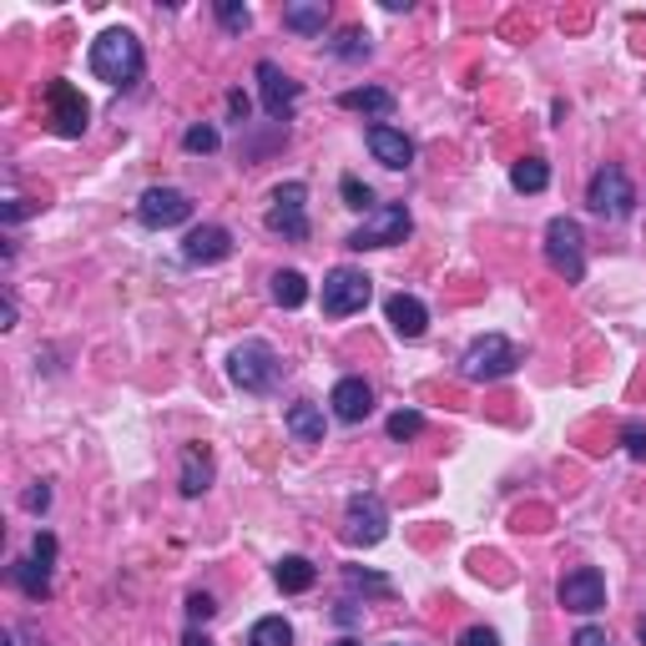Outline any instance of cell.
Here are the masks:
<instances>
[{"label":"cell","instance_id":"3957f363","mask_svg":"<svg viewBox=\"0 0 646 646\" xmlns=\"http://www.w3.org/2000/svg\"><path fill=\"white\" fill-rule=\"evenodd\" d=\"M515 364H520V349H515L505 334H480L470 349L460 353V379L465 384H500L511 379Z\"/></svg>","mask_w":646,"mask_h":646},{"label":"cell","instance_id":"e0dca14e","mask_svg":"<svg viewBox=\"0 0 646 646\" xmlns=\"http://www.w3.org/2000/svg\"><path fill=\"white\" fill-rule=\"evenodd\" d=\"M328 404H334V414L344 419V425H359V419H369V410H374V389H369V379L349 374V379L334 384Z\"/></svg>","mask_w":646,"mask_h":646},{"label":"cell","instance_id":"f546056e","mask_svg":"<svg viewBox=\"0 0 646 646\" xmlns=\"http://www.w3.org/2000/svg\"><path fill=\"white\" fill-rule=\"evenodd\" d=\"M384 429H389V440H414V435H425V414L419 410H395Z\"/></svg>","mask_w":646,"mask_h":646},{"label":"cell","instance_id":"7c38bea8","mask_svg":"<svg viewBox=\"0 0 646 646\" xmlns=\"http://www.w3.org/2000/svg\"><path fill=\"white\" fill-rule=\"evenodd\" d=\"M556 602L566 606V611H576V617H596L606 606V576L596 571V566H576V571L560 576Z\"/></svg>","mask_w":646,"mask_h":646},{"label":"cell","instance_id":"9a60e30c","mask_svg":"<svg viewBox=\"0 0 646 646\" xmlns=\"http://www.w3.org/2000/svg\"><path fill=\"white\" fill-rule=\"evenodd\" d=\"M182 258H188L192 268L222 263V258H233V233L218 228V222H203V228H192V233L182 237Z\"/></svg>","mask_w":646,"mask_h":646},{"label":"cell","instance_id":"484cf974","mask_svg":"<svg viewBox=\"0 0 646 646\" xmlns=\"http://www.w3.org/2000/svg\"><path fill=\"white\" fill-rule=\"evenodd\" d=\"M369 41H374L369 30L349 26V30H338L334 41H328V56H338V61H369V51H374Z\"/></svg>","mask_w":646,"mask_h":646},{"label":"cell","instance_id":"d590c367","mask_svg":"<svg viewBox=\"0 0 646 646\" xmlns=\"http://www.w3.org/2000/svg\"><path fill=\"white\" fill-rule=\"evenodd\" d=\"M21 505H26V511L30 515H46V511H51V484H30V490H26V495H21Z\"/></svg>","mask_w":646,"mask_h":646},{"label":"cell","instance_id":"8fae6325","mask_svg":"<svg viewBox=\"0 0 646 646\" xmlns=\"http://www.w3.org/2000/svg\"><path fill=\"white\" fill-rule=\"evenodd\" d=\"M192 218V197L182 188H147L137 197V222L152 228V233H167V228H182Z\"/></svg>","mask_w":646,"mask_h":646},{"label":"cell","instance_id":"e575fe53","mask_svg":"<svg viewBox=\"0 0 646 646\" xmlns=\"http://www.w3.org/2000/svg\"><path fill=\"white\" fill-rule=\"evenodd\" d=\"M30 560H41L46 571L56 566V535H51V530H36V541H30Z\"/></svg>","mask_w":646,"mask_h":646},{"label":"cell","instance_id":"5b68a950","mask_svg":"<svg viewBox=\"0 0 646 646\" xmlns=\"http://www.w3.org/2000/svg\"><path fill=\"white\" fill-rule=\"evenodd\" d=\"M414 233V218L404 203H379L374 212H369L359 228H353L349 237H344V248L353 253H374V248H395V243H404V237Z\"/></svg>","mask_w":646,"mask_h":646},{"label":"cell","instance_id":"f6af8a7d","mask_svg":"<svg viewBox=\"0 0 646 646\" xmlns=\"http://www.w3.org/2000/svg\"><path fill=\"white\" fill-rule=\"evenodd\" d=\"M636 636H642V646H646V617H642V626H636Z\"/></svg>","mask_w":646,"mask_h":646},{"label":"cell","instance_id":"ffe728a7","mask_svg":"<svg viewBox=\"0 0 646 646\" xmlns=\"http://www.w3.org/2000/svg\"><path fill=\"white\" fill-rule=\"evenodd\" d=\"M283 425H288V435H294L298 444H323V404L298 399V404H288Z\"/></svg>","mask_w":646,"mask_h":646},{"label":"cell","instance_id":"ba28073f","mask_svg":"<svg viewBox=\"0 0 646 646\" xmlns=\"http://www.w3.org/2000/svg\"><path fill=\"white\" fill-rule=\"evenodd\" d=\"M384 535H389V505H384L374 490L349 495V505H344V541L369 551V545H379Z\"/></svg>","mask_w":646,"mask_h":646},{"label":"cell","instance_id":"74e56055","mask_svg":"<svg viewBox=\"0 0 646 646\" xmlns=\"http://www.w3.org/2000/svg\"><path fill=\"white\" fill-rule=\"evenodd\" d=\"M571 646H611V636H606V626H581L571 636Z\"/></svg>","mask_w":646,"mask_h":646},{"label":"cell","instance_id":"5bb4252c","mask_svg":"<svg viewBox=\"0 0 646 646\" xmlns=\"http://www.w3.org/2000/svg\"><path fill=\"white\" fill-rule=\"evenodd\" d=\"M212 480H218L212 450L207 444H182V455H177V490H182V500H203Z\"/></svg>","mask_w":646,"mask_h":646},{"label":"cell","instance_id":"4dcf8cb0","mask_svg":"<svg viewBox=\"0 0 646 646\" xmlns=\"http://www.w3.org/2000/svg\"><path fill=\"white\" fill-rule=\"evenodd\" d=\"M218 26L233 30V36H243V30L253 26V11L243 5V0H218Z\"/></svg>","mask_w":646,"mask_h":646},{"label":"cell","instance_id":"d6986e66","mask_svg":"<svg viewBox=\"0 0 646 646\" xmlns=\"http://www.w3.org/2000/svg\"><path fill=\"white\" fill-rule=\"evenodd\" d=\"M338 106H344V112H364V117H374V121H389V112H395V91L389 87H349L344 96H338Z\"/></svg>","mask_w":646,"mask_h":646},{"label":"cell","instance_id":"7dc6e473","mask_svg":"<svg viewBox=\"0 0 646 646\" xmlns=\"http://www.w3.org/2000/svg\"><path fill=\"white\" fill-rule=\"evenodd\" d=\"M389 646H404V642H389Z\"/></svg>","mask_w":646,"mask_h":646},{"label":"cell","instance_id":"8992f818","mask_svg":"<svg viewBox=\"0 0 646 646\" xmlns=\"http://www.w3.org/2000/svg\"><path fill=\"white\" fill-rule=\"evenodd\" d=\"M545 263L556 268L566 283L586 279V233L576 218H551L545 222Z\"/></svg>","mask_w":646,"mask_h":646},{"label":"cell","instance_id":"bcb514c9","mask_svg":"<svg viewBox=\"0 0 646 646\" xmlns=\"http://www.w3.org/2000/svg\"><path fill=\"white\" fill-rule=\"evenodd\" d=\"M0 646H15V632H11V636H5V642H0Z\"/></svg>","mask_w":646,"mask_h":646},{"label":"cell","instance_id":"1f68e13d","mask_svg":"<svg viewBox=\"0 0 646 646\" xmlns=\"http://www.w3.org/2000/svg\"><path fill=\"white\" fill-rule=\"evenodd\" d=\"M344 581H349V591H374V596H389V576H379V571H359V566H349L344 571Z\"/></svg>","mask_w":646,"mask_h":646},{"label":"cell","instance_id":"8d00e7d4","mask_svg":"<svg viewBox=\"0 0 646 646\" xmlns=\"http://www.w3.org/2000/svg\"><path fill=\"white\" fill-rule=\"evenodd\" d=\"M359 617H364V606L349 602V596H344V602L334 606V621H338V626H359Z\"/></svg>","mask_w":646,"mask_h":646},{"label":"cell","instance_id":"277c9868","mask_svg":"<svg viewBox=\"0 0 646 646\" xmlns=\"http://www.w3.org/2000/svg\"><path fill=\"white\" fill-rule=\"evenodd\" d=\"M586 207L596 212V218L606 222H626L636 207V188L632 177H626V167H617V162H606V167H596L586 182Z\"/></svg>","mask_w":646,"mask_h":646},{"label":"cell","instance_id":"d6a6232c","mask_svg":"<svg viewBox=\"0 0 646 646\" xmlns=\"http://www.w3.org/2000/svg\"><path fill=\"white\" fill-rule=\"evenodd\" d=\"M212 617H218V602H212L207 591H192V596H188V621H192V626H207Z\"/></svg>","mask_w":646,"mask_h":646},{"label":"cell","instance_id":"9c48e42d","mask_svg":"<svg viewBox=\"0 0 646 646\" xmlns=\"http://www.w3.org/2000/svg\"><path fill=\"white\" fill-rule=\"evenodd\" d=\"M268 228L288 243H309V188L303 182H279L273 207H268Z\"/></svg>","mask_w":646,"mask_h":646},{"label":"cell","instance_id":"836d02e7","mask_svg":"<svg viewBox=\"0 0 646 646\" xmlns=\"http://www.w3.org/2000/svg\"><path fill=\"white\" fill-rule=\"evenodd\" d=\"M621 444H626V455L632 460H646V425L642 419H626V425H621Z\"/></svg>","mask_w":646,"mask_h":646},{"label":"cell","instance_id":"2e32d148","mask_svg":"<svg viewBox=\"0 0 646 646\" xmlns=\"http://www.w3.org/2000/svg\"><path fill=\"white\" fill-rule=\"evenodd\" d=\"M364 142H369V152H374V162L389 167V172H404L414 162V142L399 132V127H389V121H369Z\"/></svg>","mask_w":646,"mask_h":646},{"label":"cell","instance_id":"f35d334b","mask_svg":"<svg viewBox=\"0 0 646 646\" xmlns=\"http://www.w3.org/2000/svg\"><path fill=\"white\" fill-rule=\"evenodd\" d=\"M30 212H36V203H26V197H11V203L0 207V218L5 222H21V218H30Z\"/></svg>","mask_w":646,"mask_h":646},{"label":"cell","instance_id":"cb8c5ba5","mask_svg":"<svg viewBox=\"0 0 646 646\" xmlns=\"http://www.w3.org/2000/svg\"><path fill=\"white\" fill-rule=\"evenodd\" d=\"M268 283H273V303H279V309H303V303H309V279H303L298 268H279Z\"/></svg>","mask_w":646,"mask_h":646},{"label":"cell","instance_id":"7bdbcfd3","mask_svg":"<svg viewBox=\"0 0 646 646\" xmlns=\"http://www.w3.org/2000/svg\"><path fill=\"white\" fill-rule=\"evenodd\" d=\"M0 328H15V298H0Z\"/></svg>","mask_w":646,"mask_h":646},{"label":"cell","instance_id":"ee69618b","mask_svg":"<svg viewBox=\"0 0 646 646\" xmlns=\"http://www.w3.org/2000/svg\"><path fill=\"white\" fill-rule=\"evenodd\" d=\"M334 646H364V642H353V636H344V642H334Z\"/></svg>","mask_w":646,"mask_h":646},{"label":"cell","instance_id":"ac0fdd59","mask_svg":"<svg viewBox=\"0 0 646 646\" xmlns=\"http://www.w3.org/2000/svg\"><path fill=\"white\" fill-rule=\"evenodd\" d=\"M384 319H389V328H395L399 338H410V344L414 338H425V328H429V309L414 294H389Z\"/></svg>","mask_w":646,"mask_h":646},{"label":"cell","instance_id":"83f0119b","mask_svg":"<svg viewBox=\"0 0 646 646\" xmlns=\"http://www.w3.org/2000/svg\"><path fill=\"white\" fill-rule=\"evenodd\" d=\"M338 192H344V207H353V212H364V218L374 212V207H379V203H374V188H369V182H359L353 172L338 177Z\"/></svg>","mask_w":646,"mask_h":646},{"label":"cell","instance_id":"30bf717a","mask_svg":"<svg viewBox=\"0 0 646 646\" xmlns=\"http://www.w3.org/2000/svg\"><path fill=\"white\" fill-rule=\"evenodd\" d=\"M46 112H51V127H56V137H66V142H76V137L91 127V106L87 96L66 81V76H56L51 87H46Z\"/></svg>","mask_w":646,"mask_h":646},{"label":"cell","instance_id":"4fadbf2b","mask_svg":"<svg viewBox=\"0 0 646 646\" xmlns=\"http://www.w3.org/2000/svg\"><path fill=\"white\" fill-rule=\"evenodd\" d=\"M258 96H263V112L273 121H288L294 117L298 96H303V87H298L294 76L283 72L279 61H258Z\"/></svg>","mask_w":646,"mask_h":646},{"label":"cell","instance_id":"603a6c76","mask_svg":"<svg viewBox=\"0 0 646 646\" xmlns=\"http://www.w3.org/2000/svg\"><path fill=\"white\" fill-rule=\"evenodd\" d=\"M21 586V596L26 602H46L51 596V571H46L41 560H30V556H21V560H11V571H5Z\"/></svg>","mask_w":646,"mask_h":646},{"label":"cell","instance_id":"44dd1931","mask_svg":"<svg viewBox=\"0 0 646 646\" xmlns=\"http://www.w3.org/2000/svg\"><path fill=\"white\" fill-rule=\"evenodd\" d=\"M273 581H279L283 596H303V591H313V581H319V566H313L309 556H283L279 566H273Z\"/></svg>","mask_w":646,"mask_h":646},{"label":"cell","instance_id":"7402d4cb","mask_svg":"<svg viewBox=\"0 0 646 646\" xmlns=\"http://www.w3.org/2000/svg\"><path fill=\"white\" fill-rule=\"evenodd\" d=\"M283 26L294 30V36H323L328 0H294V5H283Z\"/></svg>","mask_w":646,"mask_h":646},{"label":"cell","instance_id":"7a4b0ae2","mask_svg":"<svg viewBox=\"0 0 646 646\" xmlns=\"http://www.w3.org/2000/svg\"><path fill=\"white\" fill-rule=\"evenodd\" d=\"M279 374H283V359L268 338H243V344L228 353V379H233V389H243V395H268V389L279 384Z\"/></svg>","mask_w":646,"mask_h":646},{"label":"cell","instance_id":"f1b7e54d","mask_svg":"<svg viewBox=\"0 0 646 646\" xmlns=\"http://www.w3.org/2000/svg\"><path fill=\"white\" fill-rule=\"evenodd\" d=\"M182 147H188L192 157H207V152L222 147V132L212 127V121H197V127H188V132H182Z\"/></svg>","mask_w":646,"mask_h":646},{"label":"cell","instance_id":"60d3db41","mask_svg":"<svg viewBox=\"0 0 646 646\" xmlns=\"http://www.w3.org/2000/svg\"><path fill=\"white\" fill-rule=\"evenodd\" d=\"M228 112H233V121H248L253 102H248V96H243V91H228Z\"/></svg>","mask_w":646,"mask_h":646},{"label":"cell","instance_id":"ab89813d","mask_svg":"<svg viewBox=\"0 0 646 646\" xmlns=\"http://www.w3.org/2000/svg\"><path fill=\"white\" fill-rule=\"evenodd\" d=\"M460 646H500V636L490 626H470V632L460 636Z\"/></svg>","mask_w":646,"mask_h":646},{"label":"cell","instance_id":"6da1fadb","mask_svg":"<svg viewBox=\"0 0 646 646\" xmlns=\"http://www.w3.org/2000/svg\"><path fill=\"white\" fill-rule=\"evenodd\" d=\"M91 76L96 81H106V87H137L142 81V72H147V56H142V41H137L127 26H112L102 30L96 41H91Z\"/></svg>","mask_w":646,"mask_h":646},{"label":"cell","instance_id":"b9f144b4","mask_svg":"<svg viewBox=\"0 0 646 646\" xmlns=\"http://www.w3.org/2000/svg\"><path fill=\"white\" fill-rule=\"evenodd\" d=\"M182 646H218L212 636L203 632V626H188V636H182Z\"/></svg>","mask_w":646,"mask_h":646},{"label":"cell","instance_id":"d4e9b609","mask_svg":"<svg viewBox=\"0 0 646 646\" xmlns=\"http://www.w3.org/2000/svg\"><path fill=\"white\" fill-rule=\"evenodd\" d=\"M511 188L515 192H545L551 188V162L545 157H520L511 167Z\"/></svg>","mask_w":646,"mask_h":646},{"label":"cell","instance_id":"4316f807","mask_svg":"<svg viewBox=\"0 0 646 646\" xmlns=\"http://www.w3.org/2000/svg\"><path fill=\"white\" fill-rule=\"evenodd\" d=\"M248 646H294V626H288L283 617H263V621H253Z\"/></svg>","mask_w":646,"mask_h":646},{"label":"cell","instance_id":"52a82bcc","mask_svg":"<svg viewBox=\"0 0 646 646\" xmlns=\"http://www.w3.org/2000/svg\"><path fill=\"white\" fill-rule=\"evenodd\" d=\"M369 298H374V279L364 268H349L338 263L323 273V313L328 319H349V313H364Z\"/></svg>","mask_w":646,"mask_h":646}]
</instances>
